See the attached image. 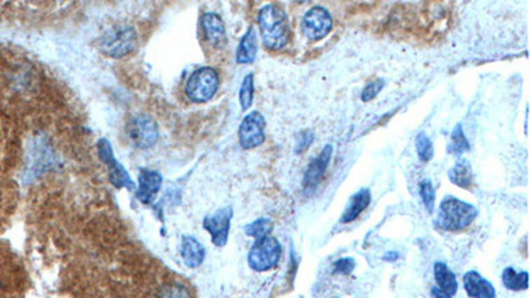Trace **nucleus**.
Listing matches in <instances>:
<instances>
[{
	"instance_id": "nucleus-27",
	"label": "nucleus",
	"mask_w": 530,
	"mask_h": 298,
	"mask_svg": "<svg viewBox=\"0 0 530 298\" xmlns=\"http://www.w3.org/2000/svg\"><path fill=\"white\" fill-rule=\"evenodd\" d=\"M356 269V260L353 257H344L333 264V274L349 276Z\"/></svg>"
},
{
	"instance_id": "nucleus-8",
	"label": "nucleus",
	"mask_w": 530,
	"mask_h": 298,
	"mask_svg": "<svg viewBox=\"0 0 530 298\" xmlns=\"http://www.w3.org/2000/svg\"><path fill=\"white\" fill-rule=\"evenodd\" d=\"M127 133L137 148L148 149L157 142L158 127L151 117L139 114L127 125Z\"/></svg>"
},
{
	"instance_id": "nucleus-20",
	"label": "nucleus",
	"mask_w": 530,
	"mask_h": 298,
	"mask_svg": "<svg viewBox=\"0 0 530 298\" xmlns=\"http://www.w3.org/2000/svg\"><path fill=\"white\" fill-rule=\"evenodd\" d=\"M503 284L509 290H526L529 288V274L528 272H519L517 274L513 267H506L501 274Z\"/></svg>"
},
{
	"instance_id": "nucleus-18",
	"label": "nucleus",
	"mask_w": 530,
	"mask_h": 298,
	"mask_svg": "<svg viewBox=\"0 0 530 298\" xmlns=\"http://www.w3.org/2000/svg\"><path fill=\"white\" fill-rule=\"evenodd\" d=\"M181 255H182L183 261L190 268H197L204 260L206 252H204L203 246L197 241V239L185 236L182 240Z\"/></svg>"
},
{
	"instance_id": "nucleus-3",
	"label": "nucleus",
	"mask_w": 530,
	"mask_h": 298,
	"mask_svg": "<svg viewBox=\"0 0 530 298\" xmlns=\"http://www.w3.org/2000/svg\"><path fill=\"white\" fill-rule=\"evenodd\" d=\"M101 50L111 57H124L136 50V31L130 25H114L99 40Z\"/></svg>"
},
{
	"instance_id": "nucleus-11",
	"label": "nucleus",
	"mask_w": 530,
	"mask_h": 298,
	"mask_svg": "<svg viewBox=\"0 0 530 298\" xmlns=\"http://www.w3.org/2000/svg\"><path fill=\"white\" fill-rule=\"evenodd\" d=\"M333 155V146L332 145H325L323 149L320 152V155L310 162V164L307 169V173L304 175V190L305 191H313L316 187L320 185L323 175L326 173V169L329 167V163Z\"/></svg>"
},
{
	"instance_id": "nucleus-12",
	"label": "nucleus",
	"mask_w": 530,
	"mask_h": 298,
	"mask_svg": "<svg viewBox=\"0 0 530 298\" xmlns=\"http://www.w3.org/2000/svg\"><path fill=\"white\" fill-rule=\"evenodd\" d=\"M200 25L206 40L212 47L222 48L225 44V28L219 15L214 13H204L200 17Z\"/></svg>"
},
{
	"instance_id": "nucleus-16",
	"label": "nucleus",
	"mask_w": 530,
	"mask_h": 298,
	"mask_svg": "<svg viewBox=\"0 0 530 298\" xmlns=\"http://www.w3.org/2000/svg\"><path fill=\"white\" fill-rule=\"evenodd\" d=\"M258 53V35L255 28L251 25L248 28L247 34L243 36L237 52H236V62L239 64H249L256 59Z\"/></svg>"
},
{
	"instance_id": "nucleus-28",
	"label": "nucleus",
	"mask_w": 530,
	"mask_h": 298,
	"mask_svg": "<svg viewBox=\"0 0 530 298\" xmlns=\"http://www.w3.org/2000/svg\"><path fill=\"white\" fill-rule=\"evenodd\" d=\"M313 141H314V133L312 130L301 132L298 134V138H297L296 150L295 151L298 152V154L304 152L305 150H308L310 148V145L313 143Z\"/></svg>"
},
{
	"instance_id": "nucleus-5",
	"label": "nucleus",
	"mask_w": 530,
	"mask_h": 298,
	"mask_svg": "<svg viewBox=\"0 0 530 298\" xmlns=\"http://www.w3.org/2000/svg\"><path fill=\"white\" fill-rule=\"evenodd\" d=\"M281 257V246L276 237L259 239L248 253V264L253 271L267 272L273 269Z\"/></svg>"
},
{
	"instance_id": "nucleus-14",
	"label": "nucleus",
	"mask_w": 530,
	"mask_h": 298,
	"mask_svg": "<svg viewBox=\"0 0 530 298\" xmlns=\"http://www.w3.org/2000/svg\"><path fill=\"white\" fill-rule=\"evenodd\" d=\"M138 191L137 197L138 199L148 204L154 198V195L160 191L162 186V176L160 173L153 171V170H142L139 178H138Z\"/></svg>"
},
{
	"instance_id": "nucleus-24",
	"label": "nucleus",
	"mask_w": 530,
	"mask_h": 298,
	"mask_svg": "<svg viewBox=\"0 0 530 298\" xmlns=\"http://www.w3.org/2000/svg\"><path fill=\"white\" fill-rule=\"evenodd\" d=\"M253 90H255V87H253V75L248 73L244 77V80L242 83L240 92H239V101H240V105H242L243 111H248L252 106Z\"/></svg>"
},
{
	"instance_id": "nucleus-31",
	"label": "nucleus",
	"mask_w": 530,
	"mask_h": 298,
	"mask_svg": "<svg viewBox=\"0 0 530 298\" xmlns=\"http://www.w3.org/2000/svg\"><path fill=\"white\" fill-rule=\"evenodd\" d=\"M399 259V253L398 252H386L384 253V256H383V260L384 261H389V262H394V261L398 260Z\"/></svg>"
},
{
	"instance_id": "nucleus-13",
	"label": "nucleus",
	"mask_w": 530,
	"mask_h": 298,
	"mask_svg": "<svg viewBox=\"0 0 530 298\" xmlns=\"http://www.w3.org/2000/svg\"><path fill=\"white\" fill-rule=\"evenodd\" d=\"M464 289L470 298H496V289L491 281L476 271H469L463 277Z\"/></svg>"
},
{
	"instance_id": "nucleus-21",
	"label": "nucleus",
	"mask_w": 530,
	"mask_h": 298,
	"mask_svg": "<svg viewBox=\"0 0 530 298\" xmlns=\"http://www.w3.org/2000/svg\"><path fill=\"white\" fill-rule=\"evenodd\" d=\"M469 149H470V145H469L468 139L464 134L463 126H461V124H457L454 132H452V134H451V138H449L448 152L455 155V157H460L464 152H467Z\"/></svg>"
},
{
	"instance_id": "nucleus-10",
	"label": "nucleus",
	"mask_w": 530,
	"mask_h": 298,
	"mask_svg": "<svg viewBox=\"0 0 530 298\" xmlns=\"http://www.w3.org/2000/svg\"><path fill=\"white\" fill-rule=\"evenodd\" d=\"M99 158L105 162L109 166L111 170V183L118 188H129L133 190L134 183L132 182L130 176L126 173L124 166L121 163L116 161L113 151H111V143L106 139H101L99 142Z\"/></svg>"
},
{
	"instance_id": "nucleus-4",
	"label": "nucleus",
	"mask_w": 530,
	"mask_h": 298,
	"mask_svg": "<svg viewBox=\"0 0 530 298\" xmlns=\"http://www.w3.org/2000/svg\"><path fill=\"white\" fill-rule=\"evenodd\" d=\"M219 84L218 72L211 66H203L190 76L186 84V94L194 102H206L215 96Z\"/></svg>"
},
{
	"instance_id": "nucleus-15",
	"label": "nucleus",
	"mask_w": 530,
	"mask_h": 298,
	"mask_svg": "<svg viewBox=\"0 0 530 298\" xmlns=\"http://www.w3.org/2000/svg\"><path fill=\"white\" fill-rule=\"evenodd\" d=\"M371 203V192L369 188H362L356 192L349 201V206L346 207L345 212L342 213L341 223H351L357 220L359 215L365 211Z\"/></svg>"
},
{
	"instance_id": "nucleus-29",
	"label": "nucleus",
	"mask_w": 530,
	"mask_h": 298,
	"mask_svg": "<svg viewBox=\"0 0 530 298\" xmlns=\"http://www.w3.org/2000/svg\"><path fill=\"white\" fill-rule=\"evenodd\" d=\"M160 298H190L183 286H167L162 290Z\"/></svg>"
},
{
	"instance_id": "nucleus-26",
	"label": "nucleus",
	"mask_w": 530,
	"mask_h": 298,
	"mask_svg": "<svg viewBox=\"0 0 530 298\" xmlns=\"http://www.w3.org/2000/svg\"><path fill=\"white\" fill-rule=\"evenodd\" d=\"M383 87H384V80H383V78H375V80H372V81L369 83V84L365 87V89L362 90V93H361V99H362L363 102H369V101L375 99V97L381 93V90H382Z\"/></svg>"
},
{
	"instance_id": "nucleus-30",
	"label": "nucleus",
	"mask_w": 530,
	"mask_h": 298,
	"mask_svg": "<svg viewBox=\"0 0 530 298\" xmlns=\"http://www.w3.org/2000/svg\"><path fill=\"white\" fill-rule=\"evenodd\" d=\"M431 295L433 298H452V296L447 295L445 292H443L442 289H439L438 286H433V288H432Z\"/></svg>"
},
{
	"instance_id": "nucleus-23",
	"label": "nucleus",
	"mask_w": 530,
	"mask_h": 298,
	"mask_svg": "<svg viewBox=\"0 0 530 298\" xmlns=\"http://www.w3.org/2000/svg\"><path fill=\"white\" fill-rule=\"evenodd\" d=\"M415 148H417V152H418L420 162H423V163L431 161L433 155H435L432 141L424 132H420L419 134L415 138Z\"/></svg>"
},
{
	"instance_id": "nucleus-7",
	"label": "nucleus",
	"mask_w": 530,
	"mask_h": 298,
	"mask_svg": "<svg viewBox=\"0 0 530 298\" xmlns=\"http://www.w3.org/2000/svg\"><path fill=\"white\" fill-rule=\"evenodd\" d=\"M239 141L243 149H255L265 141V120L259 112H251L244 117L239 129Z\"/></svg>"
},
{
	"instance_id": "nucleus-6",
	"label": "nucleus",
	"mask_w": 530,
	"mask_h": 298,
	"mask_svg": "<svg viewBox=\"0 0 530 298\" xmlns=\"http://www.w3.org/2000/svg\"><path fill=\"white\" fill-rule=\"evenodd\" d=\"M332 28L333 17L323 7L316 6L304 15L302 32L312 41H320L322 38H326Z\"/></svg>"
},
{
	"instance_id": "nucleus-19",
	"label": "nucleus",
	"mask_w": 530,
	"mask_h": 298,
	"mask_svg": "<svg viewBox=\"0 0 530 298\" xmlns=\"http://www.w3.org/2000/svg\"><path fill=\"white\" fill-rule=\"evenodd\" d=\"M448 178L455 186L468 190L473 183V171L470 163L467 159H459L449 169Z\"/></svg>"
},
{
	"instance_id": "nucleus-2",
	"label": "nucleus",
	"mask_w": 530,
	"mask_h": 298,
	"mask_svg": "<svg viewBox=\"0 0 530 298\" xmlns=\"http://www.w3.org/2000/svg\"><path fill=\"white\" fill-rule=\"evenodd\" d=\"M477 208L455 197H445L440 203L435 224L447 232H456L467 228L477 218Z\"/></svg>"
},
{
	"instance_id": "nucleus-32",
	"label": "nucleus",
	"mask_w": 530,
	"mask_h": 298,
	"mask_svg": "<svg viewBox=\"0 0 530 298\" xmlns=\"http://www.w3.org/2000/svg\"><path fill=\"white\" fill-rule=\"evenodd\" d=\"M333 298H340V297H333Z\"/></svg>"
},
{
	"instance_id": "nucleus-17",
	"label": "nucleus",
	"mask_w": 530,
	"mask_h": 298,
	"mask_svg": "<svg viewBox=\"0 0 530 298\" xmlns=\"http://www.w3.org/2000/svg\"><path fill=\"white\" fill-rule=\"evenodd\" d=\"M433 274H435V280L439 289H442L449 296L456 295L457 289H459L456 276L444 262L438 261L433 264Z\"/></svg>"
},
{
	"instance_id": "nucleus-25",
	"label": "nucleus",
	"mask_w": 530,
	"mask_h": 298,
	"mask_svg": "<svg viewBox=\"0 0 530 298\" xmlns=\"http://www.w3.org/2000/svg\"><path fill=\"white\" fill-rule=\"evenodd\" d=\"M419 194L421 201L424 204V207L427 208V211L432 213L433 208H435V200H436V192H435V187L432 185L430 179H424L419 186Z\"/></svg>"
},
{
	"instance_id": "nucleus-9",
	"label": "nucleus",
	"mask_w": 530,
	"mask_h": 298,
	"mask_svg": "<svg viewBox=\"0 0 530 298\" xmlns=\"http://www.w3.org/2000/svg\"><path fill=\"white\" fill-rule=\"evenodd\" d=\"M232 215V208L225 207L204 219V228L210 232L212 243L216 247H224L227 244Z\"/></svg>"
},
{
	"instance_id": "nucleus-1",
	"label": "nucleus",
	"mask_w": 530,
	"mask_h": 298,
	"mask_svg": "<svg viewBox=\"0 0 530 298\" xmlns=\"http://www.w3.org/2000/svg\"><path fill=\"white\" fill-rule=\"evenodd\" d=\"M260 32L264 44L272 50H283L289 41L288 17L276 4H267L258 16Z\"/></svg>"
},
{
	"instance_id": "nucleus-22",
	"label": "nucleus",
	"mask_w": 530,
	"mask_h": 298,
	"mask_svg": "<svg viewBox=\"0 0 530 298\" xmlns=\"http://www.w3.org/2000/svg\"><path fill=\"white\" fill-rule=\"evenodd\" d=\"M273 231V222L270 219L261 218L252 223L247 224L244 228V232L247 236L255 237V239H263V237L270 236Z\"/></svg>"
}]
</instances>
